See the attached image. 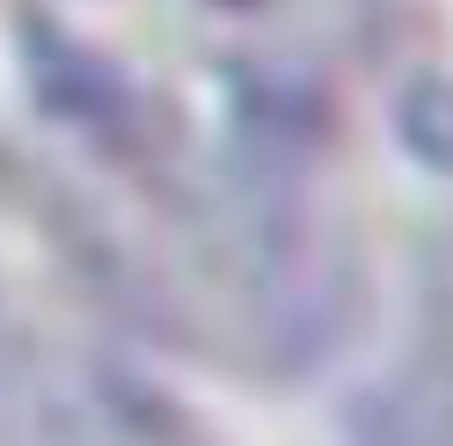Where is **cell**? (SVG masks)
I'll list each match as a JSON object with an SVG mask.
<instances>
[{"label": "cell", "instance_id": "obj_1", "mask_svg": "<svg viewBox=\"0 0 453 446\" xmlns=\"http://www.w3.org/2000/svg\"><path fill=\"white\" fill-rule=\"evenodd\" d=\"M344 8L351 0H190L197 66L226 103L286 118L315 88Z\"/></svg>", "mask_w": 453, "mask_h": 446}, {"label": "cell", "instance_id": "obj_2", "mask_svg": "<svg viewBox=\"0 0 453 446\" xmlns=\"http://www.w3.org/2000/svg\"><path fill=\"white\" fill-rule=\"evenodd\" d=\"M37 410H44V344L22 315V300L8 293V278H0V446L30 439Z\"/></svg>", "mask_w": 453, "mask_h": 446}]
</instances>
